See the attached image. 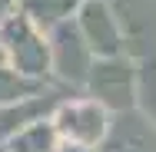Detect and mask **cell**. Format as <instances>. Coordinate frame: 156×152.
<instances>
[{"label": "cell", "mask_w": 156, "mask_h": 152, "mask_svg": "<svg viewBox=\"0 0 156 152\" xmlns=\"http://www.w3.org/2000/svg\"><path fill=\"white\" fill-rule=\"evenodd\" d=\"M0 46H3L7 66H13L17 73L43 79V83H47V76H53V66H50V36L43 30H37L20 10L0 27Z\"/></svg>", "instance_id": "1"}, {"label": "cell", "mask_w": 156, "mask_h": 152, "mask_svg": "<svg viewBox=\"0 0 156 152\" xmlns=\"http://www.w3.org/2000/svg\"><path fill=\"white\" fill-rule=\"evenodd\" d=\"M136 69L140 63L129 53L123 56H96L90 79H87V96L106 106L110 113H126L136 109Z\"/></svg>", "instance_id": "2"}, {"label": "cell", "mask_w": 156, "mask_h": 152, "mask_svg": "<svg viewBox=\"0 0 156 152\" xmlns=\"http://www.w3.org/2000/svg\"><path fill=\"white\" fill-rule=\"evenodd\" d=\"M110 119H113V113L90 96L87 99H60V106L53 109V122L66 146L100 149V142L110 132Z\"/></svg>", "instance_id": "3"}, {"label": "cell", "mask_w": 156, "mask_h": 152, "mask_svg": "<svg viewBox=\"0 0 156 152\" xmlns=\"http://www.w3.org/2000/svg\"><path fill=\"white\" fill-rule=\"evenodd\" d=\"M93 63H96V53L83 40V33L76 27V17L50 33V66H53V76L60 79L63 86L87 90Z\"/></svg>", "instance_id": "4"}, {"label": "cell", "mask_w": 156, "mask_h": 152, "mask_svg": "<svg viewBox=\"0 0 156 152\" xmlns=\"http://www.w3.org/2000/svg\"><path fill=\"white\" fill-rule=\"evenodd\" d=\"M76 27L96 56H123L126 53V33L120 23V13L110 0H83L76 10Z\"/></svg>", "instance_id": "5"}, {"label": "cell", "mask_w": 156, "mask_h": 152, "mask_svg": "<svg viewBox=\"0 0 156 152\" xmlns=\"http://www.w3.org/2000/svg\"><path fill=\"white\" fill-rule=\"evenodd\" d=\"M100 152H156V126L140 109L113 113Z\"/></svg>", "instance_id": "6"}, {"label": "cell", "mask_w": 156, "mask_h": 152, "mask_svg": "<svg viewBox=\"0 0 156 152\" xmlns=\"http://www.w3.org/2000/svg\"><path fill=\"white\" fill-rule=\"evenodd\" d=\"M57 106H60V96L50 90L27 99V103H17V106H0V146H7L23 126L43 119V116H53Z\"/></svg>", "instance_id": "7"}, {"label": "cell", "mask_w": 156, "mask_h": 152, "mask_svg": "<svg viewBox=\"0 0 156 152\" xmlns=\"http://www.w3.org/2000/svg\"><path fill=\"white\" fill-rule=\"evenodd\" d=\"M3 149L7 152H63L66 142H63V136H60V129H57V122H53V116H43V119L23 126Z\"/></svg>", "instance_id": "8"}, {"label": "cell", "mask_w": 156, "mask_h": 152, "mask_svg": "<svg viewBox=\"0 0 156 152\" xmlns=\"http://www.w3.org/2000/svg\"><path fill=\"white\" fill-rule=\"evenodd\" d=\"M80 3H83V0H20V13L30 20L37 30H43L50 36L57 27L70 23V20L76 17Z\"/></svg>", "instance_id": "9"}, {"label": "cell", "mask_w": 156, "mask_h": 152, "mask_svg": "<svg viewBox=\"0 0 156 152\" xmlns=\"http://www.w3.org/2000/svg\"><path fill=\"white\" fill-rule=\"evenodd\" d=\"M50 86L43 79H33V76H23L17 73L13 66H0V106H17V103H27L33 96L47 93Z\"/></svg>", "instance_id": "10"}, {"label": "cell", "mask_w": 156, "mask_h": 152, "mask_svg": "<svg viewBox=\"0 0 156 152\" xmlns=\"http://www.w3.org/2000/svg\"><path fill=\"white\" fill-rule=\"evenodd\" d=\"M136 109L156 126V60L153 56L143 60L136 69Z\"/></svg>", "instance_id": "11"}, {"label": "cell", "mask_w": 156, "mask_h": 152, "mask_svg": "<svg viewBox=\"0 0 156 152\" xmlns=\"http://www.w3.org/2000/svg\"><path fill=\"white\" fill-rule=\"evenodd\" d=\"M17 10H20V0H0V27H3Z\"/></svg>", "instance_id": "12"}, {"label": "cell", "mask_w": 156, "mask_h": 152, "mask_svg": "<svg viewBox=\"0 0 156 152\" xmlns=\"http://www.w3.org/2000/svg\"><path fill=\"white\" fill-rule=\"evenodd\" d=\"M63 152H100V149H87V146H66Z\"/></svg>", "instance_id": "13"}, {"label": "cell", "mask_w": 156, "mask_h": 152, "mask_svg": "<svg viewBox=\"0 0 156 152\" xmlns=\"http://www.w3.org/2000/svg\"><path fill=\"white\" fill-rule=\"evenodd\" d=\"M3 63H7V56H3V46H0V66H3Z\"/></svg>", "instance_id": "14"}, {"label": "cell", "mask_w": 156, "mask_h": 152, "mask_svg": "<svg viewBox=\"0 0 156 152\" xmlns=\"http://www.w3.org/2000/svg\"><path fill=\"white\" fill-rule=\"evenodd\" d=\"M0 152H7V149H0Z\"/></svg>", "instance_id": "15"}]
</instances>
